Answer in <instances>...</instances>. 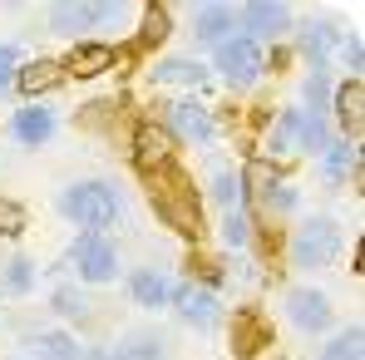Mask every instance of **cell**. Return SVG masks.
Segmentation results:
<instances>
[{
	"label": "cell",
	"mask_w": 365,
	"mask_h": 360,
	"mask_svg": "<svg viewBox=\"0 0 365 360\" xmlns=\"http://www.w3.org/2000/svg\"><path fill=\"white\" fill-rule=\"evenodd\" d=\"M173 119H178V128H182V133H192V138H207V119H202L197 109H178Z\"/></svg>",
	"instance_id": "cell-10"
},
{
	"label": "cell",
	"mask_w": 365,
	"mask_h": 360,
	"mask_svg": "<svg viewBox=\"0 0 365 360\" xmlns=\"http://www.w3.org/2000/svg\"><path fill=\"white\" fill-rule=\"evenodd\" d=\"M20 232H25V207L0 197V237H20Z\"/></svg>",
	"instance_id": "cell-9"
},
{
	"label": "cell",
	"mask_w": 365,
	"mask_h": 360,
	"mask_svg": "<svg viewBox=\"0 0 365 360\" xmlns=\"http://www.w3.org/2000/svg\"><path fill=\"white\" fill-rule=\"evenodd\" d=\"M331 247H336V232H331L326 222H316V227H311V242H302V262H326Z\"/></svg>",
	"instance_id": "cell-8"
},
{
	"label": "cell",
	"mask_w": 365,
	"mask_h": 360,
	"mask_svg": "<svg viewBox=\"0 0 365 360\" xmlns=\"http://www.w3.org/2000/svg\"><path fill=\"white\" fill-rule=\"evenodd\" d=\"M10 60H15V55H10V50H5V45H0V84H5V79H10Z\"/></svg>",
	"instance_id": "cell-14"
},
{
	"label": "cell",
	"mask_w": 365,
	"mask_h": 360,
	"mask_svg": "<svg viewBox=\"0 0 365 360\" xmlns=\"http://www.w3.org/2000/svg\"><path fill=\"white\" fill-rule=\"evenodd\" d=\"M64 212L79 222V227H89V232H99V227H109L114 222V192L104 187V182H84V187H69V197H64Z\"/></svg>",
	"instance_id": "cell-2"
},
{
	"label": "cell",
	"mask_w": 365,
	"mask_h": 360,
	"mask_svg": "<svg viewBox=\"0 0 365 360\" xmlns=\"http://www.w3.org/2000/svg\"><path fill=\"white\" fill-rule=\"evenodd\" d=\"M60 64H64L69 79H94L99 69L114 64V50H109V45H79V50H69V60H60Z\"/></svg>",
	"instance_id": "cell-6"
},
{
	"label": "cell",
	"mask_w": 365,
	"mask_h": 360,
	"mask_svg": "<svg viewBox=\"0 0 365 360\" xmlns=\"http://www.w3.org/2000/svg\"><path fill=\"white\" fill-rule=\"evenodd\" d=\"M55 84H64V64L60 60H35L25 64L20 74H15V89L30 99V94H45V89H55Z\"/></svg>",
	"instance_id": "cell-5"
},
{
	"label": "cell",
	"mask_w": 365,
	"mask_h": 360,
	"mask_svg": "<svg viewBox=\"0 0 365 360\" xmlns=\"http://www.w3.org/2000/svg\"><path fill=\"white\" fill-rule=\"evenodd\" d=\"M326 360H361V331H351L346 341H336V351Z\"/></svg>",
	"instance_id": "cell-12"
},
{
	"label": "cell",
	"mask_w": 365,
	"mask_h": 360,
	"mask_svg": "<svg viewBox=\"0 0 365 360\" xmlns=\"http://www.w3.org/2000/svg\"><path fill=\"white\" fill-rule=\"evenodd\" d=\"M138 173H143V187H148V197H153L158 217H163L168 227H178L182 237H197V227H202V212H197V192H192L187 173H182L173 158H163V163H148V168H138Z\"/></svg>",
	"instance_id": "cell-1"
},
{
	"label": "cell",
	"mask_w": 365,
	"mask_h": 360,
	"mask_svg": "<svg viewBox=\"0 0 365 360\" xmlns=\"http://www.w3.org/2000/svg\"><path fill=\"white\" fill-rule=\"evenodd\" d=\"M217 64H222V74L232 79V84H257V69H262V50L252 45V40H232V45H222L217 50Z\"/></svg>",
	"instance_id": "cell-3"
},
{
	"label": "cell",
	"mask_w": 365,
	"mask_h": 360,
	"mask_svg": "<svg viewBox=\"0 0 365 360\" xmlns=\"http://www.w3.org/2000/svg\"><path fill=\"white\" fill-rule=\"evenodd\" d=\"M158 79H187V84H202V64H163Z\"/></svg>",
	"instance_id": "cell-11"
},
{
	"label": "cell",
	"mask_w": 365,
	"mask_h": 360,
	"mask_svg": "<svg viewBox=\"0 0 365 360\" xmlns=\"http://www.w3.org/2000/svg\"><path fill=\"white\" fill-rule=\"evenodd\" d=\"M74 257H79V272H84L89 282H104V277L114 272V252H109V242L99 237V232H84L79 247H74Z\"/></svg>",
	"instance_id": "cell-4"
},
{
	"label": "cell",
	"mask_w": 365,
	"mask_h": 360,
	"mask_svg": "<svg viewBox=\"0 0 365 360\" xmlns=\"http://www.w3.org/2000/svg\"><path fill=\"white\" fill-rule=\"evenodd\" d=\"M133 297H138V301H158L163 292H158V282H153V277H138V282H133Z\"/></svg>",
	"instance_id": "cell-13"
},
{
	"label": "cell",
	"mask_w": 365,
	"mask_h": 360,
	"mask_svg": "<svg viewBox=\"0 0 365 360\" xmlns=\"http://www.w3.org/2000/svg\"><path fill=\"white\" fill-rule=\"evenodd\" d=\"M50 114H45V109H25V114H20V119H15V133H20V143H45V138H50Z\"/></svg>",
	"instance_id": "cell-7"
}]
</instances>
